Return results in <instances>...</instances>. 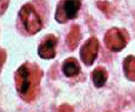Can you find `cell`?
Returning <instances> with one entry per match:
<instances>
[{
    "label": "cell",
    "mask_w": 135,
    "mask_h": 112,
    "mask_svg": "<svg viewBox=\"0 0 135 112\" xmlns=\"http://www.w3.org/2000/svg\"><path fill=\"white\" fill-rule=\"evenodd\" d=\"M41 72L33 64L25 63L22 65L15 73L16 89L20 97L25 101H31L36 96Z\"/></svg>",
    "instance_id": "cell-1"
},
{
    "label": "cell",
    "mask_w": 135,
    "mask_h": 112,
    "mask_svg": "<svg viewBox=\"0 0 135 112\" xmlns=\"http://www.w3.org/2000/svg\"><path fill=\"white\" fill-rule=\"evenodd\" d=\"M19 17L26 31L29 34H35L42 28L41 19L31 4H26L21 9Z\"/></svg>",
    "instance_id": "cell-2"
},
{
    "label": "cell",
    "mask_w": 135,
    "mask_h": 112,
    "mask_svg": "<svg viewBox=\"0 0 135 112\" xmlns=\"http://www.w3.org/2000/svg\"><path fill=\"white\" fill-rule=\"evenodd\" d=\"M81 7L80 0H62L59 4L56 13V19L60 23L77 17Z\"/></svg>",
    "instance_id": "cell-3"
},
{
    "label": "cell",
    "mask_w": 135,
    "mask_h": 112,
    "mask_svg": "<svg viewBox=\"0 0 135 112\" xmlns=\"http://www.w3.org/2000/svg\"><path fill=\"white\" fill-rule=\"evenodd\" d=\"M126 37L122 30L113 28L107 31L105 35V43L107 47L112 51H119L126 45Z\"/></svg>",
    "instance_id": "cell-4"
},
{
    "label": "cell",
    "mask_w": 135,
    "mask_h": 112,
    "mask_svg": "<svg viewBox=\"0 0 135 112\" xmlns=\"http://www.w3.org/2000/svg\"><path fill=\"white\" fill-rule=\"evenodd\" d=\"M99 41L95 38L88 40L80 50V58L82 62L87 66H91L94 63L98 54Z\"/></svg>",
    "instance_id": "cell-5"
},
{
    "label": "cell",
    "mask_w": 135,
    "mask_h": 112,
    "mask_svg": "<svg viewBox=\"0 0 135 112\" xmlns=\"http://www.w3.org/2000/svg\"><path fill=\"white\" fill-rule=\"evenodd\" d=\"M57 44V39L50 35L48 36L41 42L38 48V54L44 59H53L56 55V47Z\"/></svg>",
    "instance_id": "cell-6"
},
{
    "label": "cell",
    "mask_w": 135,
    "mask_h": 112,
    "mask_svg": "<svg viewBox=\"0 0 135 112\" xmlns=\"http://www.w3.org/2000/svg\"><path fill=\"white\" fill-rule=\"evenodd\" d=\"M80 71V66L78 62L75 59H67L63 65V72L64 74L68 77H72L77 76Z\"/></svg>",
    "instance_id": "cell-7"
},
{
    "label": "cell",
    "mask_w": 135,
    "mask_h": 112,
    "mask_svg": "<svg viewBox=\"0 0 135 112\" xmlns=\"http://www.w3.org/2000/svg\"><path fill=\"white\" fill-rule=\"evenodd\" d=\"M107 79V74L104 68L98 67L95 69V70L92 73V80L95 87L97 88L103 87L105 85Z\"/></svg>",
    "instance_id": "cell-8"
},
{
    "label": "cell",
    "mask_w": 135,
    "mask_h": 112,
    "mask_svg": "<svg viewBox=\"0 0 135 112\" xmlns=\"http://www.w3.org/2000/svg\"><path fill=\"white\" fill-rule=\"evenodd\" d=\"M123 67L127 78L135 81V58L133 56H129L125 59Z\"/></svg>",
    "instance_id": "cell-9"
},
{
    "label": "cell",
    "mask_w": 135,
    "mask_h": 112,
    "mask_svg": "<svg viewBox=\"0 0 135 112\" xmlns=\"http://www.w3.org/2000/svg\"><path fill=\"white\" fill-rule=\"evenodd\" d=\"M80 38H81V35H80V28L77 25H73L69 34L68 35L67 37V42L69 47L71 49L76 48V47L77 46V44L80 40Z\"/></svg>",
    "instance_id": "cell-10"
},
{
    "label": "cell",
    "mask_w": 135,
    "mask_h": 112,
    "mask_svg": "<svg viewBox=\"0 0 135 112\" xmlns=\"http://www.w3.org/2000/svg\"><path fill=\"white\" fill-rule=\"evenodd\" d=\"M9 4V0H0V14H3Z\"/></svg>",
    "instance_id": "cell-11"
},
{
    "label": "cell",
    "mask_w": 135,
    "mask_h": 112,
    "mask_svg": "<svg viewBox=\"0 0 135 112\" xmlns=\"http://www.w3.org/2000/svg\"><path fill=\"white\" fill-rule=\"evenodd\" d=\"M5 60H6V53L3 50L0 49V70H1Z\"/></svg>",
    "instance_id": "cell-12"
}]
</instances>
